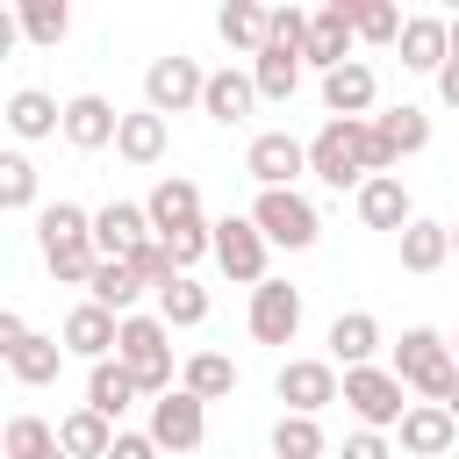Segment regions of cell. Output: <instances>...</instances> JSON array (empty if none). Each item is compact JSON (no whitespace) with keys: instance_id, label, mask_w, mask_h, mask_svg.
<instances>
[{"instance_id":"obj_20","label":"cell","mask_w":459,"mask_h":459,"mask_svg":"<svg viewBox=\"0 0 459 459\" xmlns=\"http://www.w3.org/2000/svg\"><path fill=\"white\" fill-rule=\"evenodd\" d=\"M359 222H366V230H394V237H402V230L416 222L409 186H402L394 172H387V179H366V186H359Z\"/></svg>"},{"instance_id":"obj_38","label":"cell","mask_w":459,"mask_h":459,"mask_svg":"<svg viewBox=\"0 0 459 459\" xmlns=\"http://www.w3.org/2000/svg\"><path fill=\"white\" fill-rule=\"evenodd\" d=\"M57 237H93V215H86L79 201H50V208L36 215V244H57Z\"/></svg>"},{"instance_id":"obj_11","label":"cell","mask_w":459,"mask_h":459,"mask_svg":"<svg viewBox=\"0 0 459 459\" xmlns=\"http://www.w3.org/2000/svg\"><path fill=\"white\" fill-rule=\"evenodd\" d=\"M251 337L258 344H294V330H301V287H287V280H265V287H251Z\"/></svg>"},{"instance_id":"obj_19","label":"cell","mask_w":459,"mask_h":459,"mask_svg":"<svg viewBox=\"0 0 459 459\" xmlns=\"http://www.w3.org/2000/svg\"><path fill=\"white\" fill-rule=\"evenodd\" d=\"M151 230L158 237H172V230H186V222H201V186L194 179H179V172H165L158 186H151Z\"/></svg>"},{"instance_id":"obj_18","label":"cell","mask_w":459,"mask_h":459,"mask_svg":"<svg viewBox=\"0 0 459 459\" xmlns=\"http://www.w3.org/2000/svg\"><path fill=\"white\" fill-rule=\"evenodd\" d=\"M251 108H258V79H251V72H230V65H222V72H208V93H201V115H208V122L237 129Z\"/></svg>"},{"instance_id":"obj_37","label":"cell","mask_w":459,"mask_h":459,"mask_svg":"<svg viewBox=\"0 0 459 459\" xmlns=\"http://www.w3.org/2000/svg\"><path fill=\"white\" fill-rule=\"evenodd\" d=\"M0 208H7V215L36 208V165H29L22 151H7V158H0Z\"/></svg>"},{"instance_id":"obj_31","label":"cell","mask_w":459,"mask_h":459,"mask_svg":"<svg viewBox=\"0 0 459 459\" xmlns=\"http://www.w3.org/2000/svg\"><path fill=\"white\" fill-rule=\"evenodd\" d=\"M215 29H222V43L230 50H265V29H273V7H258V0H230L222 14H215Z\"/></svg>"},{"instance_id":"obj_14","label":"cell","mask_w":459,"mask_h":459,"mask_svg":"<svg viewBox=\"0 0 459 459\" xmlns=\"http://www.w3.org/2000/svg\"><path fill=\"white\" fill-rule=\"evenodd\" d=\"M452 65V22L445 14H409L402 22V72H445Z\"/></svg>"},{"instance_id":"obj_28","label":"cell","mask_w":459,"mask_h":459,"mask_svg":"<svg viewBox=\"0 0 459 459\" xmlns=\"http://www.w3.org/2000/svg\"><path fill=\"white\" fill-rule=\"evenodd\" d=\"M251 79H258V100H294V86H301V50L265 43V50L251 57Z\"/></svg>"},{"instance_id":"obj_17","label":"cell","mask_w":459,"mask_h":459,"mask_svg":"<svg viewBox=\"0 0 459 459\" xmlns=\"http://www.w3.org/2000/svg\"><path fill=\"white\" fill-rule=\"evenodd\" d=\"M93 244H100V258H129L136 244H151V208H143V201H108V208H93Z\"/></svg>"},{"instance_id":"obj_39","label":"cell","mask_w":459,"mask_h":459,"mask_svg":"<svg viewBox=\"0 0 459 459\" xmlns=\"http://www.w3.org/2000/svg\"><path fill=\"white\" fill-rule=\"evenodd\" d=\"M158 244H165L172 273H186L194 258H215V222H186V230H172V237H158Z\"/></svg>"},{"instance_id":"obj_6","label":"cell","mask_w":459,"mask_h":459,"mask_svg":"<svg viewBox=\"0 0 459 459\" xmlns=\"http://www.w3.org/2000/svg\"><path fill=\"white\" fill-rule=\"evenodd\" d=\"M151 437H158V452H165V459L201 452V437H208V402H201V394H186V387L158 394V402H151Z\"/></svg>"},{"instance_id":"obj_15","label":"cell","mask_w":459,"mask_h":459,"mask_svg":"<svg viewBox=\"0 0 459 459\" xmlns=\"http://www.w3.org/2000/svg\"><path fill=\"white\" fill-rule=\"evenodd\" d=\"M373 100H380V79H373L366 57H351V65H337V72L323 79V108H330V122H366Z\"/></svg>"},{"instance_id":"obj_22","label":"cell","mask_w":459,"mask_h":459,"mask_svg":"<svg viewBox=\"0 0 459 459\" xmlns=\"http://www.w3.org/2000/svg\"><path fill=\"white\" fill-rule=\"evenodd\" d=\"M7 129L29 136V143H36V136H65V108H57L43 86H14V93H7Z\"/></svg>"},{"instance_id":"obj_3","label":"cell","mask_w":459,"mask_h":459,"mask_svg":"<svg viewBox=\"0 0 459 459\" xmlns=\"http://www.w3.org/2000/svg\"><path fill=\"white\" fill-rule=\"evenodd\" d=\"M402 394L409 387H402L394 366H351L344 373V409L359 416V430H402V416H409Z\"/></svg>"},{"instance_id":"obj_24","label":"cell","mask_w":459,"mask_h":459,"mask_svg":"<svg viewBox=\"0 0 459 459\" xmlns=\"http://www.w3.org/2000/svg\"><path fill=\"white\" fill-rule=\"evenodd\" d=\"M65 359H72V351H65L57 337H36V330H29V337L7 351V373H14L22 387H50V380L65 373Z\"/></svg>"},{"instance_id":"obj_27","label":"cell","mask_w":459,"mask_h":459,"mask_svg":"<svg viewBox=\"0 0 459 459\" xmlns=\"http://www.w3.org/2000/svg\"><path fill=\"white\" fill-rule=\"evenodd\" d=\"M237 380H244V373H237V359H230V351H194V359L179 366V387H186V394H201V402L237 394Z\"/></svg>"},{"instance_id":"obj_1","label":"cell","mask_w":459,"mask_h":459,"mask_svg":"<svg viewBox=\"0 0 459 459\" xmlns=\"http://www.w3.org/2000/svg\"><path fill=\"white\" fill-rule=\"evenodd\" d=\"M394 373H402V387H409L416 402H452V387H459L452 337H437L430 323L402 330V344H394Z\"/></svg>"},{"instance_id":"obj_13","label":"cell","mask_w":459,"mask_h":459,"mask_svg":"<svg viewBox=\"0 0 459 459\" xmlns=\"http://www.w3.org/2000/svg\"><path fill=\"white\" fill-rule=\"evenodd\" d=\"M402 452L409 459H445L452 445H459V423H452V409L445 402H409V416H402Z\"/></svg>"},{"instance_id":"obj_48","label":"cell","mask_w":459,"mask_h":459,"mask_svg":"<svg viewBox=\"0 0 459 459\" xmlns=\"http://www.w3.org/2000/svg\"><path fill=\"white\" fill-rule=\"evenodd\" d=\"M452 251H459V222H452Z\"/></svg>"},{"instance_id":"obj_9","label":"cell","mask_w":459,"mask_h":459,"mask_svg":"<svg viewBox=\"0 0 459 459\" xmlns=\"http://www.w3.org/2000/svg\"><path fill=\"white\" fill-rule=\"evenodd\" d=\"M273 394L287 402V416H323L330 402H344V380H337L330 359H287L280 380H273Z\"/></svg>"},{"instance_id":"obj_42","label":"cell","mask_w":459,"mask_h":459,"mask_svg":"<svg viewBox=\"0 0 459 459\" xmlns=\"http://www.w3.org/2000/svg\"><path fill=\"white\" fill-rule=\"evenodd\" d=\"M337 459H394V452H387V430H351Z\"/></svg>"},{"instance_id":"obj_30","label":"cell","mask_w":459,"mask_h":459,"mask_svg":"<svg viewBox=\"0 0 459 459\" xmlns=\"http://www.w3.org/2000/svg\"><path fill=\"white\" fill-rule=\"evenodd\" d=\"M158 316H165V330H194V323H208V287H201L194 273H172V280L158 287Z\"/></svg>"},{"instance_id":"obj_4","label":"cell","mask_w":459,"mask_h":459,"mask_svg":"<svg viewBox=\"0 0 459 459\" xmlns=\"http://www.w3.org/2000/svg\"><path fill=\"white\" fill-rule=\"evenodd\" d=\"M251 222L265 230V244H287V251H308V244L323 237V215H316V201H308V194H294V186H273V194H258V201H251Z\"/></svg>"},{"instance_id":"obj_32","label":"cell","mask_w":459,"mask_h":459,"mask_svg":"<svg viewBox=\"0 0 459 459\" xmlns=\"http://www.w3.org/2000/svg\"><path fill=\"white\" fill-rule=\"evenodd\" d=\"M136 294H143V280L129 273V258H100V273H93L86 301H100L108 316H136Z\"/></svg>"},{"instance_id":"obj_40","label":"cell","mask_w":459,"mask_h":459,"mask_svg":"<svg viewBox=\"0 0 459 459\" xmlns=\"http://www.w3.org/2000/svg\"><path fill=\"white\" fill-rule=\"evenodd\" d=\"M359 43H402V14L387 0H359Z\"/></svg>"},{"instance_id":"obj_10","label":"cell","mask_w":459,"mask_h":459,"mask_svg":"<svg viewBox=\"0 0 459 459\" xmlns=\"http://www.w3.org/2000/svg\"><path fill=\"white\" fill-rule=\"evenodd\" d=\"M244 172L258 179V194H273V186H294V179L308 172V143H301V136H287V129H265V136H251V151H244Z\"/></svg>"},{"instance_id":"obj_43","label":"cell","mask_w":459,"mask_h":459,"mask_svg":"<svg viewBox=\"0 0 459 459\" xmlns=\"http://www.w3.org/2000/svg\"><path fill=\"white\" fill-rule=\"evenodd\" d=\"M108 459H165V452H158L151 430H115V452H108Z\"/></svg>"},{"instance_id":"obj_7","label":"cell","mask_w":459,"mask_h":459,"mask_svg":"<svg viewBox=\"0 0 459 459\" xmlns=\"http://www.w3.org/2000/svg\"><path fill=\"white\" fill-rule=\"evenodd\" d=\"M351 43H359V0H323L316 22H308V50H301V65H316V72L330 79L337 65H351Z\"/></svg>"},{"instance_id":"obj_26","label":"cell","mask_w":459,"mask_h":459,"mask_svg":"<svg viewBox=\"0 0 459 459\" xmlns=\"http://www.w3.org/2000/svg\"><path fill=\"white\" fill-rule=\"evenodd\" d=\"M445 258H452V222L416 215V222L402 230V273H437Z\"/></svg>"},{"instance_id":"obj_35","label":"cell","mask_w":459,"mask_h":459,"mask_svg":"<svg viewBox=\"0 0 459 459\" xmlns=\"http://www.w3.org/2000/svg\"><path fill=\"white\" fill-rule=\"evenodd\" d=\"M323 452H330V437H323L316 416H280L273 423V459H323Z\"/></svg>"},{"instance_id":"obj_41","label":"cell","mask_w":459,"mask_h":459,"mask_svg":"<svg viewBox=\"0 0 459 459\" xmlns=\"http://www.w3.org/2000/svg\"><path fill=\"white\" fill-rule=\"evenodd\" d=\"M129 273H136V280L158 294V287L172 280V258H165V244H158V237H151V244H136V251H129Z\"/></svg>"},{"instance_id":"obj_34","label":"cell","mask_w":459,"mask_h":459,"mask_svg":"<svg viewBox=\"0 0 459 459\" xmlns=\"http://www.w3.org/2000/svg\"><path fill=\"white\" fill-rule=\"evenodd\" d=\"M7 459H65V445H57V423H43V416H7Z\"/></svg>"},{"instance_id":"obj_36","label":"cell","mask_w":459,"mask_h":459,"mask_svg":"<svg viewBox=\"0 0 459 459\" xmlns=\"http://www.w3.org/2000/svg\"><path fill=\"white\" fill-rule=\"evenodd\" d=\"M14 14H22V36H29V43H43V50H57V43H65V29H72V7H65V0H22Z\"/></svg>"},{"instance_id":"obj_44","label":"cell","mask_w":459,"mask_h":459,"mask_svg":"<svg viewBox=\"0 0 459 459\" xmlns=\"http://www.w3.org/2000/svg\"><path fill=\"white\" fill-rule=\"evenodd\" d=\"M22 337H29V323H22V308H0V359H7V351H14Z\"/></svg>"},{"instance_id":"obj_25","label":"cell","mask_w":459,"mask_h":459,"mask_svg":"<svg viewBox=\"0 0 459 459\" xmlns=\"http://www.w3.org/2000/svg\"><path fill=\"white\" fill-rule=\"evenodd\" d=\"M57 445H65V459H108L115 452V423L79 402L72 416H57Z\"/></svg>"},{"instance_id":"obj_23","label":"cell","mask_w":459,"mask_h":459,"mask_svg":"<svg viewBox=\"0 0 459 459\" xmlns=\"http://www.w3.org/2000/svg\"><path fill=\"white\" fill-rule=\"evenodd\" d=\"M136 394H143V387H136V373H129L122 359H100V366L86 373V409L108 416V423H115L122 409H136Z\"/></svg>"},{"instance_id":"obj_8","label":"cell","mask_w":459,"mask_h":459,"mask_svg":"<svg viewBox=\"0 0 459 459\" xmlns=\"http://www.w3.org/2000/svg\"><path fill=\"white\" fill-rule=\"evenodd\" d=\"M265 251H273V244H265V230H258L251 215H222V222H215V265H222L237 287H265V280H273V273H265Z\"/></svg>"},{"instance_id":"obj_33","label":"cell","mask_w":459,"mask_h":459,"mask_svg":"<svg viewBox=\"0 0 459 459\" xmlns=\"http://www.w3.org/2000/svg\"><path fill=\"white\" fill-rule=\"evenodd\" d=\"M115 151H122L129 165H158V158H165V115H151V108L122 115V136H115Z\"/></svg>"},{"instance_id":"obj_45","label":"cell","mask_w":459,"mask_h":459,"mask_svg":"<svg viewBox=\"0 0 459 459\" xmlns=\"http://www.w3.org/2000/svg\"><path fill=\"white\" fill-rule=\"evenodd\" d=\"M437 100H445V108H459V57L437 72Z\"/></svg>"},{"instance_id":"obj_16","label":"cell","mask_w":459,"mask_h":459,"mask_svg":"<svg viewBox=\"0 0 459 459\" xmlns=\"http://www.w3.org/2000/svg\"><path fill=\"white\" fill-rule=\"evenodd\" d=\"M115 136H122L115 100H100V93H72V100H65V143H72V151H108Z\"/></svg>"},{"instance_id":"obj_47","label":"cell","mask_w":459,"mask_h":459,"mask_svg":"<svg viewBox=\"0 0 459 459\" xmlns=\"http://www.w3.org/2000/svg\"><path fill=\"white\" fill-rule=\"evenodd\" d=\"M445 409H452V423H459V387H452V402H445Z\"/></svg>"},{"instance_id":"obj_5","label":"cell","mask_w":459,"mask_h":459,"mask_svg":"<svg viewBox=\"0 0 459 459\" xmlns=\"http://www.w3.org/2000/svg\"><path fill=\"white\" fill-rule=\"evenodd\" d=\"M201 93H208V72L194 65V57H151L143 65V108L151 115H186V108H201Z\"/></svg>"},{"instance_id":"obj_12","label":"cell","mask_w":459,"mask_h":459,"mask_svg":"<svg viewBox=\"0 0 459 459\" xmlns=\"http://www.w3.org/2000/svg\"><path fill=\"white\" fill-rule=\"evenodd\" d=\"M57 344H65L72 359H86V366H100V359H115V344H122V316H108L100 301H79V308L65 316V330H57Z\"/></svg>"},{"instance_id":"obj_2","label":"cell","mask_w":459,"mask_h":459,"mask_svg":"<svg viewBox=\"0 0 459 459\" xmlns=\"http://www.w3.org/2000/svg\"><path fill=\"white\" fill-rule=\"evenodd\" d=\"M115 359L136 373L143 394H172V330H165V316H122Z\"/></svg>"},{"instance_id":"obj_29","label":"cell","mask_w":459,"mask_h":459,"mask_svg":"<svg viewBox=\"0 0 459 459\" xmlns=\"http://www.w3.org/2000/svg\"><path fill=\"white\" fill-rule=\"evenodd\" d=\"M373 129H380V143L394 151V165H402V158H416V151L430 143V115H423L416 100H402V108H387V115H373Z\"/></svg>"},{"instance_id":"obj_49","label":"cell","mask_w":459,"mask_h":459,"mask_svg":"<svg viewBox=\"0 0 459 459\" xmlns=\"http://www.w3.org/2000/svg\"><path fill=\"white\" fill-rule=\"evenodd\" d=\"M452 359H459V337H452Z\"/></svg>"},{"instance_id":"obj_46","label":"cell","mask_w":459,"mask_h":459,"mask_svg":"<svg viewBox=\"0 0 459 459\" xmlns=\"http://www.w3.org/2000/svg\"><path fill=\"white\" fill-rule=\"evenodd\" d=\"M452 57H459V14H452Z\"/></svg>"},{"instance_id":"obj_21","label":"cell","mask_w":459,"mask_h":459,"mask_svg":"<svg viewBox=\"0 0 459 459\" xmlns=\"http://www.w3.org/2000/svg\"><path fill=\"white\" fill-rule=\"evenodd\" d=\"M373 351H380V316H366V308H344L337 323H330V366H373Z\"/></svg>"}]
</instances>
